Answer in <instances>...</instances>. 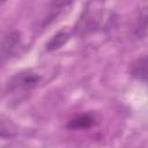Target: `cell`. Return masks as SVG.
<instances>
[{"mask_svg": "<svg viewBox=\"0 0 148 148\" xmlns=\"http://www.w3.org/2000/svg\"><path fill=\"white\" fill-rule=\"evenodd\" d=\"M95 124V118L90 113H81L72 118L68 124L67 128L69 130H87Z\"/></svg>", "mask_w": 148, "mask_h": 148, "instance_id": "obj_4", "label": "cell"}, {"mask_svg": "<svg viewBox=\"0 0 148 148\" xmlns=\"http://www.w3.org/2000/svg\"><path fill=\"white\" fill-rule=\"evenodd\" d=\"M39 82L40 75H38L37 73H34L31 71L20 72L10 79L8 83V90L13 94H24L34 89Z\"/></svg>", "mask_w": 148, "mask_h": 148, "instance_id": "obj_1", "label": "cell"}, {"mask_svg": "<svg viewBox=\"0 0 148 148\" xmlns=\"http://www.w3.org/2000/svg\"><path fill=\"white\" fill-rule=\"evenodd\" d=\"M130 74L146 83L147 81V57L142 56L136 58L131 65H130Z\"/></svg>", "mask_w": 148, "mask_h": 148, "instance_id": "obj_3", "label": "cell"}, {"mask_svg": "<svg viewBox=\"0 0 148 148\" xmlns=\"http://www.w3.org/2000/svg\"><path fill=\"white\" fill-rule=\"evenodd\" d=\"M21 45L20 32L14 30L5 36L3 40L0 44V61H5L13 57Z\"/></svg>", "mask_w": 148, "mask_h": 148, "instance_id": "obj_2", "label": "cell"}, {"mask_svg": "<svg viewBox=\"0 0 148 148\" xmlns=\"http://www.w3.org/2000/svg\"><path fill=\"white\" fill-rule=\"evenodd\" d=\"M69 38H71V34L67 30H65V29L59 30L49 39V42L45 45V49L47 51H56V50L60 49L62 45H65L69 40Z\"/></svg>", "mask_w": 148, "mask_h": 148, "instance_id": "obj_5", "label": "cell"}, {"mask_svg": "<svg viewBox=\"0 0 148 148\" xmlns=\"http://www.w3.org/2000/svg\"><path fill=\"white\" fill-rule=\"evenodd\" d=\"M147 34V10L143 8L138 16L134 25V36L138 39H143Z\"/></svg>", "mask_w": 148, "mask_h": 148, "instance_id": "obj_6", "label": "cell"}]
</instances>
